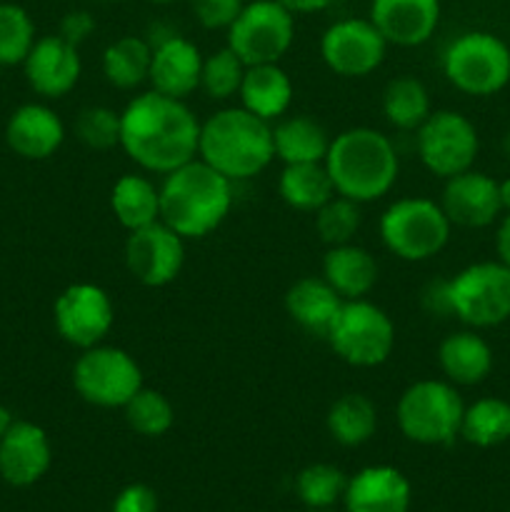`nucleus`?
I'll use <instances>...</instances> for the list:
<instances>
[{"instance_id":"58836bf2","label":"nucleus","mask_w":510,"mask_h":512,"mask_svg":"<svg viewBox=\"0 0 510 512\" xmlns=\"http://www.w3.org/2000/svg\"><path fill=\"white\" fill-rule=\"evenodd\" d=\"M75 135L80 143L90 150H113L120 148V113L108 105H88L75 118Z\"/></svg>"},{"instance_id":"c9c22d12","label":"nucleus","mask_w":510,"mask_h":512,"mask_svg":"<svg viewBox=\"0 0 510 512\" xmlns=\"http://www.w3.org/2000/svg\"><path fill=\"white\" fill-rule=\"evenodd\" d=\"M35 45V25L28 10L0 3V65H20Z\"/></svg>"},{"instance_id":"2eb2a0df","label":"nucleus","mask_w":510,"mask_h":512,"mask_svg":"<svg viewBox=\"0 0 510 512\" xmlns=\"http://www.w3.org/2000/svg\"><path fill=\"white\" fill-rule=\"evenodd\" d=\"M125 268L145 288H163L180 275L185 265V238L158 220L133 230L125 240Z\"/></svg>"},{"instance_id":"f704fd0d","label":"nucleus","mask_w":510,"mask_h":512,"mask_svg":"<svg viewBox=\"0 0 510 512\" xmlns=\"http://www.w3.org/2000/svg\"><path fill=\"white\" fill-rule=\"evenodd\" d=\"M313 215H315V230H318L320 240H323L328 248L353 243L355 233H358L360 225H363L360 203L343 198V195L338 193H335L323 208L315 210Z\"/></svg>"},{"instance_id":"a19ab883","label":"nucleus","mask_w":510,"mask_h":512,"mask_svg":"<svg viewBox=\"0 0 510 512\" xmlns=\"http://www.w3.org/2000/svg\"><path fill=\"white\" fill-rule=\"evenodd\" d=\"M93 33H95V18L93 13H88V10H70V13H65L63 20H60L58 35L63 40H68L70 45H75V48H80V45H83Z\"/></svg>"},{"instance_id":"f03ea898","label":"nucleus","mask_w":510,"mask_h":512,"mask_svg":"<svg viewBox=\"0 0 510 512\" xmlns=\"http://www.w3.org/2000/svg\"><path fill=\"white\" fill-rule=\"evenodd\" d=\"M233 208V180L200 158L163 175L160 220L180 238L200 240L215 233Z\"/></svg>"},{"instance_id":"6e6552de","label":"nucleus","mask_w":510,"mask_h":512,"mask_svg":"<svg viewBox=\"0 0 510 512\" xmlns=\"http://www.w3.org/2000/svg\"><path fill=\"white\" fill-rule=\"evenodd\" d=\"M325 340L343 363L353 368H378L393 355L395 323L368 298L345 300Z\"/></svg>"},{"instance_id":"39448f33","label":"nucleus","mask_w":510,"mask_h":512,"mask_svg":"<svg viewBox=\"0 0 510 512\" xmlns=\"http://www.w3.org/2000/svg\"><path fill=\"white\" fill-rule=\"evenodd\" d=\"M453 223L440 203L430 198H400L380 215V240L395 258L423 263L448 245Z\"/></svg>"},{"instance_id":"4c0bfd02","label":"nucleus","mask_w":510,"mask_h":512,"mask_svg":"<svg viewBox=\"0 0 510 512\" xmlns=\"http://www.w3.org/2000/svg\"><path fill=\"white\" fill-rule=\"evenodd\" d=\"M248 65L225 45L215 50L208 58H203V70H200V90L213 100H228L238 95L243 85V75Z\"/></svg>"},{"instance_id":"cd10ccee","label":"nucleus","mask_w":510,"mask_h":512,"mask_svg":"<svg viewBox=\"0 0 510 512\" xmlns=\"http://www.w3.org/2000/svg\"><path fill=\"white\" fill-rule=\"evenodd\" d=\"M110 208L128 233L153 225L160 220V188L145 175L125 173L110 190Z\"/></svg>"},{"instance_id":"79ce46f5","label":"nucleus","mask_w":510,"mask_h":512,"mask_svg":"<svg viewBox=\"0 0 510 512\" xmlns=\"http://www.w3.org/2000/svg\"><path fill=\"white\" fill-rule=\"evenodd\" d=\"M113 512H158V495L148 485H128L115 498Z\"/></svg>"},{"instance_id":"20e7f679","label":"nucleus","mask_w":510,"mask_h":512,"mask_svg":"<svg viewBox=\"0 0 510 512\" xmlns=\"http://www.w3.org/2000/svg\"><path fill=\"white\" fill-rule=\"evenodd\" d=\"M198 158L233 183L255 178L275 160L273 125L243 105L218 110L200 123Z\"/></svg>"},{"instance_id":"a211bd4d","label":"nucleus","mask_w":510,"mask_h":512,"mask_svg":"<svg viewBox=\"0 0 510 512\" xmlns=\"http://www.w3.org/2000/svg\"><path fill=\"white\" fill-rule=\"evenodd\" d=\"M25 78L30 88L43 98H63L78 85L83 63L75 45L60 35H45L35 40L25 58Z\"/></svg>"},{"instance_id":"7ed1b4c3","label":"nucleus","mask_w":510,"mask_h":512,"mask_svg":"<svg viewBox=\"0 0 510 512\" xmlns=\"http://www.w3.org/2000/svg\"><path fill=\"white\" fill-rule=\"evenodd\" d=\"M323 165L333 180L335 193L360 205L388 195L400 173L393 140L368 125L335 135Z\"/></svg>"},{"instance_id":"b1692460","label":"nucleus","mask_w":510,"mask_h":512,"mask_svg":"<svg viewBox=\"0 0 510 512\" xmlns=\"http://www.w3.org/2000/svg\"><path fill=\"white\" fill-rule=\"evenodd\" d=\"M343 303L345 300L330 288L328 280L315 278V275L295 280L285 293V313L290 315V320L300 325L305 333L318 335V338L328 335Z\"/></svg>"},{"instance_id":"ea45409f","label":"nucleus","mask_w":510,"mask_h":512,"mask_svg":"<svg viewBox=\"0 0 510 512\" xmlns=\"http://www.w3.org/2000/svg\"><path fill=\"white\" fill-rule=\"evenodd\" d=\"M248 0H190L195 20L205 30H228Z\"/></svg>"},{"instance_id":"f257e3e1","label":"nucleus","mask_w":510,"mask_h":512,"mask_svg":"<svg viewBox=\"0 0 510 512\" xmlns=\"http://www.w3.org/2000/svg\"><path fill=\"white\" fill-rule=\"evenodd\" d=\"M200 120L185 100L148 90L120 110V148L138 168L168 175L198 158Z\"/></svg>"},{"instance_id":"ddd939ff","label":"nucleus","mask_w":510,"mask_h":512,"mask_svg":"<svg viewBox=\"0 0 510 512\" xmlns=\"http://www.w3.org/2000/svg\"><path fill=\"white\" fill-rule=\"evenodd\" d=\"M388 40L370 18H343L320 38V58L340 78H368L383 65Z\"/></svg>"},{"instance_id":"c03bdc74","label":"nucleus","mask_w":510,"mask_h":512,"mask_svg":"<svg viewBox=\"0 0 510 512\" xmlns=\"http://www.w3.org/2000/svg\"><path fill=\"white\" fill-rule=\"evenodd\" d=\"M278 3L293 15H313L328 10L333 0H278Z\"/></svg>"},{"instance_id":"5fc2aeb1","label":"nucleus","mask_w":510,"mask_h":512,"mask_svg":"<svg viewBox=\"0 0 510 512\" xmlns=\"http://www.w3.org/2000/svg\"><path fill=\"white\" fill-rule=\"evenodd\" d=\"M508 512H510V510H508Z\"/></svg>"},{"instance_id":"c85d7f7f","label":"nucleus","mask_w":510,"mask_h":512,"mask_svg":"<svg viewBox=\"0 0 510 512\" xmlns=\"http://www.w3.org/2000/svg\"><path fill=\"white\" fill-rule=\"evenodd\" d=\"M278 193L288 208L315 213L333 198L335 188L323 163H295L280 170Z\"/></svg>"},{"instance_id":"2f4dec72","label":"nucleus","mask_w":510,"mask_h":512,"mask_svg":"<svg viewBox=\"0 0 510 512\" xmlns=\"http://www.w3.org/2000/svg\"><path fill=\"white\" fill-rule=\"evenodd\" d=\"M430 113H433V105H430V93L423 80L413 75H400L385 85L383 115L393 128L415 133Z\"/></svg>"},{"instance_id":"a18cd8bd","label":"nucleus","mask_w":510,"mask_h":512,"mask_svg":"<svg viewBox=\"0 0 510 512\" xmlns=\"http://www.w3.org/2000/svg\"><path fill=\"white\" fill-rule=\"evenodd\" d=\"M495 253H498L500 263H505L510 268V213H505L498 225V233H495Z\"/></svg>"},{"instance_id":"4468645a","label":"nucleus","mask_w":510,"mask_h":512,"mask_svg":"<svg viewBox=\"0 0 510 512\" xmlns=\"http://www.w3.org/2000/svg\"><path fill=\"white\" fill-rule=\"evenodd\" d=\"M55 330L65 343L85 350L100 345L115 325V308L100 285L73 283L53 305Z\"/></svg>"},{"instance_id":"4be33fe9","label":"nucleus","mask_w":510,"mask_h":512,"mask_svg":"<svg viewBox=\"0 0 510 512\" xmlns=\"http://www.w3.org/2000/svg\"><path fill=\"white\" fill-rule=\"evenodd\" d=\"M343 500L348 512H408L410 483L390 465H373L348 480Z\"/></svg>"},{"instance_id":"de8ad7c7","label":"nucleus","mask_w":510,"mask_h":512,"mask_svg":"<svg viewBox=\"0 0 510 512\" xmlns=\"http://www.w3.org/2000/svg\"><path fill=\"white\" fill-rule=\"evenodd\" d=\"M13 415H10V410L5 408V405H0V440H3V435L8 433L10 425H13Z\"/></svg>"},{"instance_id":"3c124183","label":"nucleus","mask_w":510,"mask_h":512,"mask_svg":"<svg viewBox=\"0 0 510 512\" xmlns=\"http://www.w3.org/2000/svg\"><path fill=\"white\" fill-rule=\"evenodd\" d=\"M95 3H115V0H95Z\"/></svg>"},{"instance_id":"423d86ee","label":"nucleus","mask_w":510,"mask_h":512,"mask_svg":"<svg viewBox=\"0 0 510 512\" xmlns=\"http://www.w3.org/2000/svg\"><path fill=\"white\" fill-rule=\"evenodd\" d=\"M465 403L448 380H418L403 390L395 408L400 433L418 445H448L460 435Z\"/></svg>"},{"instance_id":"412c9836","label":"nucleus","mask_w":510,"mask_h":512,"mask_svg":"<svg viewBox=\"0 0 510 512\" xmlns=\"http://www.w3.org/2000/svg\"><path fill=\"white\" fill-rule=\"evenodd\" d=\"M5 140L10 150L25 160H45L60 150L65 140V125L48 105H20L8 120Z\"/></svg>"},{"instance_id":"bb28decb","label":"nucleus","mask_w":510,"mask_h":512,"mask_svg":"<svg viewBox=\"0 0 510 512\" xmlns=\"http://www.w3.org/2000/svg\"><path fill=\"white\" fill-rule=\"evenodd\" d=\"M330 140L333 138L328 135V130L308 115H290V118L283 115L273 125L275 158L283 160V165L323 163Z\"/></svg>"},{"instance_id":"473e14b6","label":"nucleus","mask_w":510,"mask_h":512,"mask_svg":"<svg viewBox=\"0 0 510 512\" xmlns=\"http://www.w3.org/2000/svg\"><path fill=\"white\" fill-rule=\"evenodd\" d=\"M460 435L475 448H495L510 440V403L503 398H480L465 405Z\"/></svg>"},{"instance_id":"603ef678","label":"nucleus","mask_w":510,"mask_h":512,"mask_svg":"<svg viewBox=\"0 0 510 512\" xmlns=\"http://www.w3.org/2000/svg\"><path fill=\"white\" fill-rule=\"evenodd\" d=\"M310 512H333L330 508H325V510H310Z\"/></svg>"},{"instance_id":"6ab92c4d","label":"nucleus","mask_w":510,"mask_h":512,"mask_svg":"<svg viewBox=\"0 0 510 512\" xmlns=\"http://www.w3.org/2000/svg\"><path fill=\"white\" fill-rule=\"evenodd\" d=\"M53 450L40 425L15 420L0 440V478L15 488L35 485L50 468Z\"/></svg>"},{"instance_id":"aec40b11","label":"nucleus","mask_w":510,"mask_h":512,"mask_svg":"<svg viewBox=\"0 0 510 512\" xmlns=\"http://www.w3.org/2000/svg\"><path fill=\"white\" fill-rule=\"evenodd\" d=\"M200 70L203 53L193 40L170 33L153 45L148 80L158 93L185 100L200 88Z\"/></svg>"},{"instance_id":"09e8293b","label":"nucleus","mask_w":510,"mask_h":512,"mask_svg":"<svg viewBox=\"0 0 510 512\" xmlns=\"http://www.w3.org/2000/svg\"><path fill=\"white\" fill-rule=\"evenodd\" d=\"M503 153H505V158L510 160V130L503 135Z\"/></svg>"},{"instance_id":"5701e85b","label":"nucleus","mask_w":510,"mask_h":512,"mask_svg":"<svg viewBox=\"0 0 510 512\" xmlns=\"http://www.w3.org/2000/svg\"><path fill=\"white\" fill-rule=\"evenodd\" d=\"M493 348L478 330H458L438 345V365L453 385H480L493 370Z\"/></svg>"},{"instance_id":"a878e982","label":"nucleus","mask_w":510,"mask_h":512,"mask_svg":"<svg viewBox=\"0 0 510 512\" xmlns=\"http://www.w3.org/2000/svg\"><path fill=\"white\" fill-rule=\"evenodd\" d=\"M323 278L343 300L368 298L378 283V263L370 250L355 243L328 248L323 258Z\"/></svg>"},{"instance_id":"dca6fc26","label":"nucleus","mask_w":510,"mask_h":512,"mask_svg":"<svg viewBox=\"0 0 510 512\" xmlns=\"http://www.w3.org/2000/svg\"><path fill=\"white\" fill-rule=\"evenodd\" d=\"M440 208L458 228H488L500 218L498 180L470 168L445 180Z\"/></svg>"},{"instance_id":"9d476101","label":"nucleus","mask_w":510,"mask_h":512,"mask_svg":"<svg viewBox=\"0 0 510 512\" xmlns=\"http://www.w3.org/2000/svg\"><path fill=\"white\" fill-rule=\"evenodd\" d=\"M73 385L80 398L95 408H125L143 388V370L128 350L100 343L80 350L73 365Z\"/></svg>"},{"instance_id":"f8f14e48","label":"nucleus","mask_w":510,"mask_h":512,"mask_svg":"<svg viewBox=\"0 0 510 512\" xmlns=\"http://www.w3.org/2000/svg\"><path fill=\"white\" fill-rule=\"evenodd\" d=\"M225 33L245 65L280 63L295 40V15L278 0H250Z\"/></svg>"},{"instance_id":"864d4df0","label":"nucleus","mask_w":510,"mask_h":512,"mask_svg":"<svg viewBox=\"0 0 510 512\" xmlns=\"http://www.w3.org/2000/svg\"><path fill=\"white\" fill-rule=\"evenodd\" d=\"M0 68H3V65H0Z\"/></svg>"},{"instance_id":"37998d69","label":"nucleus","mask_w":510,"mask_h":512,"mask_svg":"<svg viewBox=\"0 0 510 512\" xmlns=\"http://www.w3.org/2000/svg\"><path fill=\"white\" fill-rule=\"evenodd\" d=\"M423 308L433 315H453L450 313L448 280H433L423 290Z\"/></svg>"},{"instance_id":"9b49d317","label":"nucleus","mask_w":510,"mask_h":512,"mask_svg":"<svg viewBox=\"0 0 510 512\" xmlns=\"http://www.w3.org/2000/svg\"><path fill=\"white\" fill-rule=\"evenodd\" d=\"M415 150L428 173L448 180L475 165L480 153L478 128L458 110H433L415 130Z\"/></svg>"},{"instance_id":"7c9ffc66","label":"nucleus","mask_w":510,"mask_h":512,"mask_svg":"<svg viewBox=\"0 0 510 512\" xmlns=\"http://www.w3.org/2000/svg\"><path fill=\"white\" fill-rule=\"evenodd\" d=\"M153 45L138 35H123L103 50V75L113 88L135 90L150 75Z\"/></svg>"},{"instance_id":"c756f323","label":"nucleus","mask_w":510,"mask_h":512,"mask_svg":"<svg viewBox=\"0 0 510 512\" xmlns=\"http://www.w3.org/2000/svg\"><path fill=\"white\" fill-rule=\"evenodd\" d=\"M325 425L335 443L345 448H358L368 443L378 430V408L368 395L345 393L330 405Z\"/></svg>"},{"instance_id":"e433bc0d","label":"nucleus","mask_w":510,"mask_h":512,"mask_svg":"<svg viewBox=\"0 0 510 512\" xmlns=\"http://www.w3.org/2000/svg\"><path fill=\"white\" fill-rule=\"evenodd\" d=\"M345 488H348V478L335 465L328 463L308 465V468L300 470L298 480H295L298 498L310 510H325L335 505L345 495Z\"/></svg>"},{"instance_id":"8fccbe9b","label":"nucleus","mask_w":510,"mask_h":512,"mask_svg":"<svg viewBox=\"0 0 510 512\" xmlns=\"http://www.w3.org/2000/svg\"><path fill=\"white\" fill-rule=\"evenodd\" d=\"M148 3H155V5H170V3H175V0H148Z\"/></svg>"},{"instance_id":"49530a36","label":"nucleus","mask_w":510,"mask_h":512,"mask_svg":"<svg viewBox=\"0 0 510 512\" xmlns=\"http://www.w3.org/2000/svg\"><path fill=\"white\" fill-rule=\"evenodd\" d=\"M498 193H500V208H503V213H510V178L498 180Z\"/></svg>"},{"instance_id":"72a5a7b5","label":"nucleus","mask_w":510,"mask_h":512,"mask_svg":"<svg viewBox=\"0 0 510 512\" xmlns=\"http://www.w3.org/2000/svg\"><path fill=\"white\" fill-rule=\"evenodd\" d=\"M123 410L130 428L143 438H160L175 423L173 403L160 390L145 388V385L125 403Z\"/></svg>"},{"instance_id":"1a4fd4ad","label":"nucleus","mask_w":510,"mask_h":512,"mask_svg":"<svg viewBox=\"0 0 510 512\" xmlns=\"http://www.w3.org/2000/svg\"><path fill=\"white\" fill-rule=\"evenodd\" d=\"M450 313L473 330L498 328L510 320V268L480 260L448 280Z\"/></svg>"},{"instance_id":"393cba45","label":"nucleus","mask_w":510,"mask_h":512,"mask_svg":"<svg viewBox=\"0 0 510 512\" xmlns=\"http://www.w3.org/2000/svg\"><path fill=\"white\" fill-rule=\"evenodd\" d=\"M238 95L245 110L273 123L293 105V80L280 63L248 65Z\"/></svg>"},{"instance_id":"f3484780","label":"nucleus","mask_w":510,"mask_h":512,"mask_svg":"<svg viewBox=\"0 0 510 512\" xmlns=\"http://www.w3.org/2000/svg\"><path fill=\"white\" fill-rule=\"evenodd\" d=\"M370 20L388 45L418 48L440 25V0H370Z\"/></svg>"},{"instance_id":"0eeeda50","label":"nucleus","mask_w":510,"mask_h":512,"mask_svg":"<svg viewBox=\"0 0 510 512\" xmlns=\"http://www.w3.org/2000/svg\"><path fill=\"white\" fill-rule=\"evenodd\" d=\"M443 75L460 93L490 98L510 83V45L490 30H468L445 48Z\"/></svg>"}]
</instances>
